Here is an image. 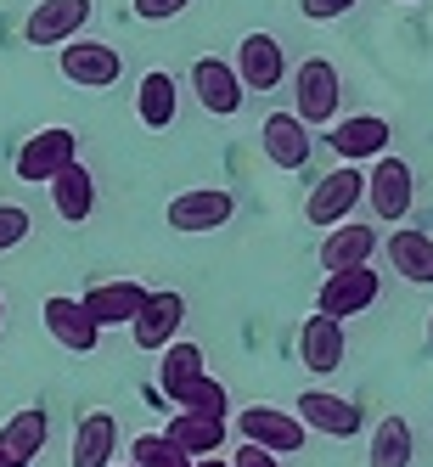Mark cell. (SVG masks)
<instances>
[{
  "instance_id": "cell-1",
  "label": "cell",
  "mask_w": 433,
  "mask_h": 467,
  "mask_svg": "<svg viewBox=\"0 0 433 467\" xmlns=\"http://www.w3.org/2000/svg\"><path fill=\"white\" fill-rule=\"evenodd\" d=\"M293 102H298V124H332L338 119V102H344V79L326 57H304L293 74Z\"/></svg>"
},
{
  "instance_id": "cell-2",
  "label": "cell",
  "mask_w": 433,
  "mask_h": 467,
  "mask_svg": "<svg viewBox=\"0 0 433 467\" xmlns=\"http://www.w3.org/2000/svg\"><path fill=\"white\" fill-rule=\"evenodd\" d=\"M383 293V276L372 265H355V271H326L321 293H315V310L332 316V321H349V316H366Z\"/></svg>"
},
{
  "instance_id": "cell-3",
  "label": "cell",
  "mask_w": 433,
  "mask_h": 467,
  "mask_svg": "<svg viewBox=\"0 0 433 467\" xmlns=\"http://www.w3.org/2000/svg\"><path fill=\"white\" fill-rule=\"evenodd\" d=\"M57 68H62V79L79 85V90H108V85H119V74H124V57H119V46H108V40H85V35H79V40L62 46Z\"/></svg>"
},
{
  "instance_id": "cell-4",
  "label": "cell",
  "mask_w": 433,
  "mask_h": 467,
  "mask_svg": "<svg viewBox=\"0 0 433 467\" xmlns=\"http://www.w3.org/2000/svg\"><path fill=\"white\" fill-rule=\"evenodd\" d=\"M237 433H242V445H259V451H271V456H287V451H304V422H298L293 411L282 406H242L237 411Z\"/></svg>"
},
{
  "instance_id": "cell-5",
  "label": "cell",
  "mask_w": 433,
  "mask_h": 467,
  "mask_svg": "<svg viewBox=\"0 0 433 467\" xmlns=\"http://www.w3.org/2000/svg\"><path fill=\"white\" fill-rule=\"evenodd\" d=\"M360 197H372V214L377 220H406L411 214V197H417V181H411V163L406 158H394V152H383V158H372V175H366V192Z\"/></svg>"
},
{
  "instance_id": "cell-6",
  "label": "cell",
  "mask_w": 433,
  "mask_h": 467,
  "mask_svg": "<svg viewBox=\"0 0 433 467\" xmlns=\"http://www.w3.org/2000/svg\"><path fill=\"white\" fill-rule=\"evenodd\" d=\"M79 158V136L68 124H51V130H35L23 147H17V181H51L57 170H68V163Z\"/></svg>"
},
{
  "instance_id": "cell-7",
  "label": "cell",
  "mask_w": 433,
  "mask_h": 467,
  "mask_svg": "<svg viewBox=\"0 0 433 467\" xmlns=\"http://www.w3.org/2000/svg\"><path fill=\"white\" fill-rule=\"evenodd\" d=\"M304 428H315V433H326V440H355L360 433V406L355 400H344V394H332V389H304L298 394V411H293Z\"/></svg>"
},
{
  "instance_id": "cell-8",
  "label": "cell",
  "mask_w": 433,
  "mask_h": 467,
  "mask_svg": "<svg viewBox=\"0 0 433 467\" xmlns=\"http://www.w3.org/2000/svg\"><path fill=\"white\" fill-rule=\"evenodd\" d=\"M90 12H96L90 0H40V6L28 12L23 35H28V46H68V40L85 35Z\"/></svg>"
},
{
  "instance_id": "cell-9",
  "label": "cell",
  "mask_w": 433,
  "mask_h": 467,
  "mask_svg": "<svg viewBox=\"0 0 433 467\" xmlns=\"http://www.w3.org/2000/svg\"><path fill=\"white\" fill-rule=\"evenodd\" d=\"M360 192H366V175L355 170V163H344V170L321 175L315 192H310V203H304L310 225H344V220L355 214V203H360Z\"/></svg>"
},
{
  "instance_id": "cell-10",
  "label": "cell",
  "mask_w": 433,
  "mask_h": 467,
  "mask_svg": "<svg viewBox=\"0 0 433 467\" xmlns=\"http://www.w3.org/2000/svg\"><path fill=\"white\" fill-rule=\"evenodd\" d=\"M191 90H197V102H203V113H214V119L242 113V96H248L237 68L220 62V57H197L191 62Z\"/></svg>"
},
{
  "instance_id": "cell-11",
  "label": "cell",
  "mask_w": 433,
  "mask_h": 467,
  "mask_svg": "<svg viewBox=\"0 0 433 467\" xmlns=\"http://www.w3.org/2000/svg\"><path fill=\"white\" fill-rule=\"evenodd\" d=\"M231 214H237V203H231V192H220V186H197V192L170 197V225L186 231V237L231 225Z\"/></svg>"
},
{
  "instance_id": "cell-12",
  "label": "cell",
  "mask_w": 433,
  "mask_h": 467,
  "mask_svg": "<svg viewBox=\"0 0 433 467\" xmlns=\"http://www.w3.org/2000/svg\"><path fill=\"white\" fill-rule=\"evenodd\" d=\"M186 321V298L175 287H163V293H147V305L136 310V321H129V338H136L141 349H163V344H175V332Z\"/></svg>"
},
{
  "instance_id": "cell-13",
  "label": "cell",
  "mask_w": 433,
  "mask_h": 467,
  "mask_svg": "<svg viewBox=\"0 0 433 467\" xmlns=\"http://www.w3.org/2000/svg\"><path fill=\"white\" fill-rule=\"evenodd\" d=\"M40 321H46V332L68 349V355H90L96 344H102V327H96L90 316H85V305L79 298H68V293H51L46 298V310H40Z\"/></svg>"
},
{
  "instance_id": "cell-14",
  "label": "cell",
  "mask_w": 433,
  "mask_h": 467,
  "mask_svg": "<svg viewBox=\"0 0 433 467\" xmlns=\"http://www.w3.org/2000/svg\"><path fill=\"white\" fill-rule=\"evenodd\" d=\"M332 152H338L344 163H360V158H383L388 141H394V124L377 119V113H355V119H338L332 124Z\"/></svg>"
},
{
  "instance_id": "cell-15",
  "label": "cell",
  "mask_w": 433,
  "mask_h": 467,
  "mask_svg": "<svg viewBox=\"0 0 433 467\" xmlns=\"http://www.w3.org/2000/svg\"><path fill=\"white\" fill-rule=\"evenodd\" d=\"M259 147H264V158L276 163V170H304L310 163V152H315V141H310V124H298L293 113H271L259 124Z\"/></svg>"
},
{
  "instance_id": "cell-16",
  "label": "cell",
  "mask_w": 433,
  "mask_h": 467,
  "mask_svg": "<svg viewBox=\"0 0 433 467\" xmlns=\"http://www.w3.org/2000/svg\"><path fill=\"white\" fill-rule=\"evenodd\" d=\"M344 355H349V338H344V321H332V316H310L304 327H298V360L310 366V372H338L344 366Z\"/></svg>"
},
{
  "instance_id": "cell-17",
  "label": "cell",
  "mask_w": 433,
  "mask_h": 467,
  "mask_svg": "<svg viewBox=\"0 0 433 467\" xmlns=\"http://www.w3.org/2000/svg\"><path fill=\"white\" fill-rule=\"evenodd\" d=\"M237 79L242 90H276L287 79V57H282V40L276 35H248L237 46Z\"/></svg>"
},
{
  "instance_id": "cell-18",
  "label": "cell",
  "mask_w": 433,
  "mask_h": 467,
  "mask_svg": "<svg viewBox=\"0 0 433 467\" xmlns=\"http://www.w3.org/2000/svg\"><path fill=\"white\" fill-rule=\"evenodd\" d=\"M79 305H85V316L96 327H129V321H136V310L147 305V287L141 282H96Z\"/></svg>"
},
{
  "instance_id": "cell-19",
  "label": "cell",
  "mask_w": 433,
  "mask_h": 467,
  "mask_svg": "<svg viewBox=\"0 0 433 467\" xmlns=\"http://www.w3.org/2000/svg\"><path fill=\"white\" fill-rule=\"evenodd\" d=\"M46 440H51V417H46L40 406L17 411L6 428H0V451H6V462H12V467H35V462H40V451H46Z\"/></svg>"
},
{
  "instance_id": "cell-20",
  "label": "cell",
  "mask_w": 433,
  "mask_h": 467,
  "mask_svg": "<svg viewBox=\"0 0 433 467\" xmlns=\"http://www.w3.org/2000/svg\"><path fill=\"white\" fill-rule=\"evenodd\" d=\"M119 456V422L108 411H90L79 417L74 428V451H68V467H113Z\"/></svg>"
},
{
  "instance_id": "cell-21",
  "label": "cell",
  "mask_w": 433,
  "mask_h": 467,
  "mask_svg": "<svg viewBox=\"0 0 433 467\" xmlns=\"http://www.w3.org/2000/svg\"><path fill=\"white\" fill-rule=\"evenodd\" d=\"M377 248V231L372 225H326V243H321V271H355V265H366Z\"/></svg>"
},
{
  "instance_id": "cell-22",
  "label": "cell",
  "mask_w": 433,
  "mask_h": 467,
  "mask_svg": "<svg viewBox=\"0 0 433 467\" xmlns=\"http://www.w3.org/2000/svg\"><path fill=\"white\" fill-rule=\"evenodd\" d=\"M46 186H51V203H57V214L68 220V225H85V220H90V209H96V181H90V170H85L79 158L68 163V170H57Z\"/></svg>"
},
{
  "instance_id": "cell-23",
  "label": "cell",
  "mask_w": 433,
  "mask_h": 467,
  "mask_svg": "<svg viewBox=\"0 0 433 467\" xmlns=\"http://www.w3.org/2000/svg\"><path fill=\"white\" fill-rule=\"evenodd\" d=\"M388 271L417 282V287L433 282V237H428V231H417V225L394 231V237H388Z\"/></svg>"
},
{
  "instance_id": "cell-24",
  "label": "cell",
  "mask_w": 433,
  "mask_h": 467,
  "mask_svg": "<svg viewBox=\"0 0 433 467\" xmlns=\"http://www.w3.org/2000/svg\"><path fill=\"white\" fill-rule=\"evenodd\" d=\"M175 108H180V85L170 68H152L141 74V90H136V119L147 130H170L175 124Z\"/></svg>"
},
{
  "instance_id": "cell-25",
  "label": "cell",
  "mask_w": 433,
  "mask_h": 467,
  "mask_svg": "<svg viewBox=\"0 0 433 467\" xmlns=\"http://www.w3.org/2000/svg\"><path fill=\"white\" fill-rule=\"evenodd\" d=\"M163 440L180 445L186 456H220L225 451V422L220 417H191V411H175L170 428H163Z\"/></svg>"
},
{
  "instance_id": "cell-26",
  "label": "cell",
  "mask_w": 433,
  "mask_h": 467,
  "mask_svg": "<svg viewBox=\"0 0 433 467\" xmlns=\"http://www.w3.org/2000/svg\"><path fill=\"white\" fill-rule=\"evenodd\" d=\"M158 355H163V360H158V389L170 394V400H180V389H191L197 378L209 372V366H203V349H197V344H186V338L163 344Z\"/></svg>"
},
{
  "instance_id": "cell-27",
  "label": "cell",
  "mask_w": 433,
  "mask_h": 467,
  "mask_svg": "<svg viewBox=\"0 0 433 467\" xmlns=\"http://www.w3.org/2000/svg\"><path fill=\"white\" fill-rule=\"evenodd\" d=\"M411 422L406 417H383L372 428V462L366 467H411Z\"/></svg>"
},
{
  "instance_id": "cell-28",
  "label": "cell",
  "mask_w": 433,
  "mask_h": 467,
  "mask_svg": "<svg viewBox=\"0 0 433 467\" xmlns=\"http://www.w3.org/2000/svg\"><path fill=\"white\" fill-rule=\"evenodd\" d=\"M129 467H191V456L180 445H170L163 433H136L129 440Z\"/></svg>"
},
{
  "instance_id": "cell-29",
  "label": "cell",
  "mask_w": 433,
  "mask_h": 467,
  "mask_svg": "<svg viewBox=\"0 0 433 467\" xmlns=\"http://www.w3.org/2000/svg\"><path fill=\"white\" fill-rule=\"evenodd\" d=\"M175 406H180V411H191V417H220V422H225V406H231V400H225V383L203 372L191 389H180Z\"/></svg>"
},
{
  "instance_id": "cell-30",
  "label": "cell",
  "mask_w": 433,
  "mask_h": 467,
  "mask_svg": "<svg viewBox=\"0 0 433 467\" xmlns=\"http://www.w3.org/2000/svg\"><path fill=\"white\" fill-rule=\"evenodd\" d=\"M28 231H35V220H28V209H17V203H0V254H12Z\"/></svg>"
},
{
  "instance_id": "cell-31",
  "label": "cell",
  "mask_w": 433,
  "mask_h": 467,
  "mask_svg": "<svg viewBox=\"0 0 433 467\" xmlns=\"http://www.w3.org/2000/svg\"><path fill=\"white\" fill-rule=\"evenodd\" d=\"M360 6V0H298V12H304L310 23H332V17H349Z\"/></svg>"
},
{
  "instance_id": "cell-32",
  "label": "cell",
  "mask_w": 433,
  "mask_h": 467,
  "mask_svg": "<svg viewBox=\"0 0 433 467\" xmlns=\"http://www.w3.org/2000/svg\"><path fill=\"white\" fill-rule=\"evenodd\" d=\"M191 6V0H136V17L141 23H170V17H180Z\"/></svg>"
},
{
  "instance_id": "cell-33",
  "label": "cell",
  "mask_w": 433,
  "mask_h": 467,
  "mask_svg": "<svg viewBox=\"0 0 433 467\" xmlns=\"http://www.w3.org/2000/svg\"><path fill=\"white\" fill-rule=\"evenodd\" d=\"M231 467H282L271 451H259V445H242V451H231Z\"/></svg>"
},
{
  "instance_id": "cell-34",
  "label": "cell",
  "mask_w": 433,
  "mask_h": 467,
  "mask_svg": "<svg viewBox=\"0 0 433 467\" xmlns=\"http://www.w3.org/2000/svg\"><path fill=\"white\" fill-rule=\"evenodd\" d=\"M191 467H231L225 456H191Z\"/></svg>"
},
{
  "instance_id": "cell-35",
  "label": "cell",
  "mask_w": 433,
  "mask_h": 467,
  "mask_svg": "<svg viewBox=\"0 0 433 467\" xmlns=\"http://www.w3.org/2000/svg\"><path fill=\"white\" fill-rule=\"evenodd\" d=\"M0 327H6V298H0Z\"/></svg>"
},
{
  "instance_id": "cell-36",
  "label": "cell",
  "mask_w": 433,
  "mask_h": 467,
  "mask_svg": "<svg viewBox=\"0 0 433 467\" xmlns=\"http://www.w3.org/2000/svg\"><path fill=\"white\" fill-rule=\"evenodd\" d=\"M0 467H12V462H6V451H0Z\"/></svg>"
},
{
  "instance_id": "cell-37",
  "label": "cell",
  "mask_w": 433,
  "mask_h": 467,
  "mask_svg": "<svg viewBox=\"0 0 433 467\" xmlns=\"http://www.w3.org/2000/svg\"><path fill=\"white\" fill-rule=\"evenodd\" d=\"M428 338H433V316H428Z\"/></svg>"
},
{
  "instance_id": "cell-38",
  "label": "cell",
  "mask_w": 433,
  "mask_h": 467,
  "mask_svg": "<svg viewBox=\"0 0 433 467\" xmlns=\"http://www.w3.org/2000/svg\"><path fill=\"white\" fill-rule=\"evenodd\" d=\"M399 6H411V0H399Z\"/></svg>"
},
{
  "instance_id": "cell-39",
  "label": "cell",
  "mask_w": 433,
  "mask_h": 467,
  "mask_svg": "<svg viewBox=\"0 0 433 467\" xmlns=\"http://www.w3.org/2000/svg\"><path fill=\"white\" fill-rule=\"evenodd\" d=\"M124 467H129V462H124Z\"/></svg>"
}]
</instances>
